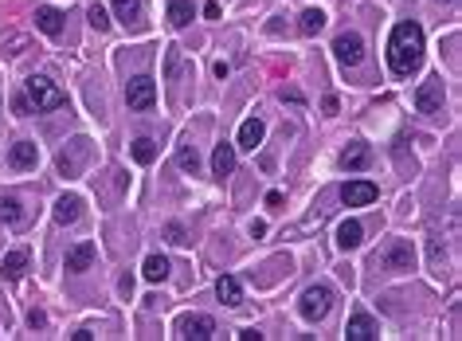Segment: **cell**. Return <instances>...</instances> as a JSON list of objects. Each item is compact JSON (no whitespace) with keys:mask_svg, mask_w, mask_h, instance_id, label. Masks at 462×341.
Masks as SVG:
<instances>
[{"mask_svg":"<svg viewBox=\"0 0 462 341\" xmlns=\"http://www.w3.org/2000/svg\"><path fill=\"white\" fill-rule=\"evenodd\" d=\"M333 306V291L329 286H305L302 291V302H298V310H302L305 321H322Z\"/></svg>","mask_w":462,"mask_h":341,"instance_id":"cell-3","label":"cell"},{"mask_svg":"<svg viewBox=\"0 0 462 341\" xmlns=\"http://www.w3.org/2000/svg\"><path fill=\"white\" fill-rule=\"evenodd\" d=\"M263 133H266V126L259 118H247L243 126H239V150H247V153H255L259 145H263Z\"/></svg>","mask_w":462,"mask_h":341,"instance_id":"cell-13","label":"cell"},{"mask_svg":"<svg viewBox=\"0 0 462 341\" xmlns=\"http://www.w3.org/2000/svg\"><path fill=\"white\" fill-rule=\"evenodd\" d=\"M8 161H12V169H36V165H40L36 141H16V145L8 150Z\"/></svg>","mask_w":462,"mask_h":341,"instance_id":"cell-12","label":"cell"},{"mask_svg":"<svg viewBox=\"0 0 462 341\" xmlns=\"http://www.w3.org/2000/svg\"><path fill=\"white\" fill-rule=\"evenodd\" d=\"M380 263L388 267V271H412L415 267V251L407 240H392L388 243V251L380 255Z\"/></svg>","mask_w":462,"mask_h":341,"instance_id":"cell-7","label":"cell"},{"mask_svg":"<svg viewBox=\"0 0 462 341\" xmlns=\"http://www.w3.org/2000/svg\"><path fill=\"white\" fill-rule=\"evenodd\" d=\"M376 196H380V189L373 181H345V189H341V201L349 208H368Z\"/></svg>","mask_w":462,"mask_h":341,"instance_id":"cell-8","label":"cell"},{"mask_svg":"<svg viewBox=\"0 0 462 341\" xmlns=\"http://www.w3.org/2000/svg\"><path fill=\"white\" fill-rule=\"evenodd\" d=\"M368 161H373V150H368L364 141H353V145L341 153V165H345V169H364Z\"/></svg>","mask_w":462,"mask_h":341,"instance_id":"cell-17","label":"cell"},{"mask_svg":"<svg viewBox=\"0 0 462 341\" xmlns=\"http://www.w3.org/2000/svg\"><path fill=\"white\" fill-rule=\"evenodd\" d=\"M278 99H282V102H294V106H302V91H286V87H282V91H278Z\"/></svg>","mask_w":462,"mask_h":341,"instance_id":"cell-30","label":"cell"},{"mask_svg":"<svg viewBox=\"0 0 462 341\" xmlns=\"http://www.w3.org/2000/svg\"><path fill=\"white\" fill-rule=\"evenodd\" d=\"M24 271H28V251H24V247L8 251V255H4V263H0V275H4L8 282H16Z\"/></svg>","mask_w":462,"mask_h":341,"instance_id":"cell-14","label":"cell"},{"mask_svg":"<svg viewBox=\"0 0 462 341\" xmlns=\"http://www.w3.org/2000/svg\"><path fill=\"white\" fill-rule=\"evenodd\" d=\"M439 4H451V0H439Z\"/></svg>","mask_w":462,"mask_h":341,"instance_id":"cell-38","label":"cell"},{"mask_svg":"<svg viewBox=\"0 0 462 341\" xmlns=\"http://www.w3.org/2000/svg\"><path fill=\"white\" fill-rule=\"evenodd\" d=\"M415 110L419 114H439L442 110V82L439 79H427L415 91Z\"/></svg>","mask_w":462,"mask_h":341,"instance_id":"cell-10","label":"cell"},{"mask_svg":"<svg viewBox=\"0 0 462 341\" xmlns=\"http://www.w3.org/2000/svg\"><path fill=\"white\" fill-rule=\"evenodd\" d=\"M126 102H129V110H149V106L157 102V82L149 79V75L129 79L126 82Z\"/></svg>","mask_w":462,"mask_h":341,"instance_id":"cell-4","label":"cell"},{"mask_svg":"<svg viewBox=\"0 0 462 341\" xmlns=\"http://www.w3.org/2000/svg\"><path fill=\"white\" fill-rule=\"evenodd\" d=\"M216 298L224 302V306H239V302H243V286H239L236 275H224V279L216 282Z\"/></svg>","mask_w":462,"mask_h":341,"instance_id":"cell-15","label":"cell"},{"mask_svg":"<svg viewBox=\"0 0 462 341\" xmlns=\"http://www.w3.org/2000/svg\"><path fill=\"white\" fill-rule=\"evenodd\" d=\"M165 240H168V243H177V247H185V243H188L185 224H168V228H165Z\"/></svg>","mask_w":462,"mask_h":341,"instance_id":"cell-29","label":"cell"},{"mask_svg":"<svg viewBox=\"0 0 462 341\" xmlns=\"http://www.w3.org/2000/svg\"><path fill=\"white\" fill-rule=\"evenodd\" d=\"M90 338H94L90 330H75V333H71V341H90Z\"/></svg>","mask_w":462,"mask_h":341,"instance_id":"cell-37","label":"cell"},{"mask_svg":"<svg viewBox=\"0 0 462 341\" xmlns=\"http://www.w3.org/2000/svg\"><path fill=\"white\" fill-rule=\"evenodd\" d=\"M90 263H94V243H90V240H82V243H75V247L67 251L63 267L79 275V271H90Z\"/></svg>","mask_w":462,"mask_h":341,"instance_id":"cell-11","label":"cell"},{"mask_svg":"<svg viewBox=\"0 0 462 341\" xmlns=\"http://www.w3.org/2000/svg\"><path fill=\"white\" fill-rule=\"evenodd\" d=\"M322 110H325V114H333V110H337V94H325V102H322Z\"/></svg>","mask_w":462,"mask_h":341,"instance_id":"cell-34","label":"cell"},{"mask_svg":"<svg viewBox=\"0 0 462 341\" xmlns=\"http://www.w3.org/2000/svg\"><path fill=\"white\" fill-rule=\"evenodd\" d=\"M322 28H325V12L322 8H305L302 20H298V31H302V36H317Z\"/></svg>","mask_w":462,"mask_h":341,"instance_id":"cell-24","label":"cell"},{"mask_svg":"<svg viewBox=\"0 0 462 341\" xmlns=\"http://www.w3.org/2000/svg\"><path fill=\"white\" fill-rule=\"evenodd\" d=\"M251 235H266V224L263 220H251Z\"/></svg>","mask_w":462,"mask_h":341,"instance_id":"cell-36","label":"cell"},{"mask_svg":"<svg viewBox=\"0 0 462 341\" xmlns=\"http://www.w3.org/2000/svg\"><path fill=\"white\" fill-rule=\"evenodd\" d=\"M364 243V228L356 220H345L341 228H337V247L341 251H353V247H361Z\"/></svg>","mask_w":462,"mask_h":341,"instance_id":"cell-16","label":"cell"},{"mask_svg":"<svg viewBox=\"0 0 462 341\" xmlns=\"http://www.w3.org/2000/svg\"><path fill=\"white\" fill-rule=\"evenodd\" d=\"M177 165H180L185 173H196V169H200L196 150H192V145H177Z\"/></svg>","mask_w":462,"mask_h":341,"instance_id":"cell-27","label":"cell"},{"mask_svg":"<svg viewBox=\"0 0 462 341\" xmlns=\"http://www.w3.org/2000/svg\"><path fill=\"white\" fill-rule=\"evenodd\" d=\"M423 63V28L415 20H400L388 40V67L396 75H412Z\"/></svg>","mask_w":462,"mask_h":341,"instance_id":"cell-1","label":"cell"},{"mask_svg":"<svg viewBox=\"0 0 462 341\" xmlns=\"http://www.w3.org/2000/svg\"><path fill=\"white\" fill-rule=\"evenodd\" d=\"M87 20H90V28H99V31H110V12L102 8V4H94V8L87 12Z\"/></svg>","mask_w":462,"mask_h":341,"instance_id":"cell-28","label":"cell"},{"mask_svg":"<svg viewBox=\"0 0 462 341\" xmlns=\"http://www.w3.org/2000/svg\"><path fill=\"white\" fill-rule=\"evenodd\" d=\"M231 169H236V145H216V153H212V173H216V177H227Z\"/></svg>","mask_w":462,"mask_h":341,"instance_id":"cell-19","label":"cell"},{"mask_svg":"<svg viewBox=\"0 0 462 341\" xmlns=\"http://www.w3.org/2000/svg\"><path fill=\"white\" fill-rule=\"evenodd\" d=\"M114 16H118L126 28H138L141 24V0H114Z\"/></svg>","mask_w":462,"mask_h":341,"instance_id":"cell-18","label":"cell"},{"mask_svg":"<svg viewBox=\"0 0 462 341\" xmlns=\"http://www.w3.org/2000/svg\"><path fill=\"white\" fill-rule=\"evenodd\" d=\"M82 216V201L79 196H59V204H55V220L59 224H75Z\"/></svg>","mask_w":462,"mask_h":341,"instance_id":"cell-21","label":"cell"},{"mask_svg":"<svg viewBox=\"0 0 462 341\" xmlns=\"http://www.w3.org/2000/svg\"><path fill=\"white\" fill-rule=\"evenodd\" d=\"M43 321H48V318H43V310H31L28 314V326H31V330H40Z\"/></svg>","mask_w":462,"mask_h":341,"instance_id":"cell-31","label":"cell"},{"mask_svg":"<svg viewBox=\"0 0 462 341\" xmlns=\"http://www.w3.org/2000/svg\"><path fill=\"white\" fill-rule=\"evenodd\" d=\"M236 338H239V341H263V333H259V330H239Z\"/></svg>","mask_w":462,"mask_h":341,"instance_id":"cell-32","label":"cell"},{"mask_svg":"<svg viewBox=\"0 0 462 341\" xmlns=\"http://www.w3.org/2000/svg\"><path fill=\"white\" fill-rule=\"evenodd\" d=\"M177 333L188 341H208L216 333V321L208 318V314H185V318L177 321Z\"/></svg>","mask_w":462,"mask_h":341,"instance_id":"cell-6","label":"cell"},{"mask_svg":"<svg viewBox=\"0 0 462 341\" xmlns=\"http://www.w3.org/2000/svg\"><path fill=\"white\" fill-rule=\"evenodd\" d=\"M36 28H40L43 36H59V31H63V16L55 8H36Z\"/></svg>","mask_w":462,"mask_h":341,"instance_id":"cell-20","label":"cell"},{"mask_svg":"<svg viewBox=\"0 0 462 341\" xmlns=\"http://www.w3.org/2000/svg\"><path fill=\"white\" fill-rule=\"evenodd\" d=\"M168 24L173 28H188L192 24V0H168Z\"/></svg>","mask_w":462,"mask_h":341,"instance_id":"cell-22","label":"cell"},{"mask_svg":"<svg viewBox=\"0 0 462 341\" xmlns=\"http://www.w3.org/2000/svg\"><path fill=\"white\" fill-rule=\"evenodd\" d=\"M141 275H145L149 282H165L168 279V259L165 255H149L145 267H141Z\"/></svg>","mask_w":462,"mask_h":341,"instance_id":"cell-23","label":"cell"},{"mask_svg":"<svg viewBox=\"0 0 462 341\" xmlns=\"http://www.w3.org/2000/svg\"><path fill=\"white\" fill-rule=\"evenodd\" d=\"M129 153H133L138 165H153V161H157V145H153V138H138L133 145H129Z\"/></svg>","mask_w":462,"mask_h":341,"instance_id":"cell-26","label":"cell"},{"mask_svg":"<svg viewBox=\"0 0 462 341\" xmlns=\"http://www.w3.org/2000/svg\"><path fill=\"white\" fill-rule=\"evenodd\" d=\"M333 55L341 67H356V63L364 59V40L356 36V31H341L333 40Z\"/></svg>","mask_w":462,"mask_h":341,"instance_id":"cell-5","label":"cell"},{"mask_svg":"<svg viewBox=\"0 0 462 341\" xmlns=\"http://www.w3.org/2000/svg\"><path fill=\"white\" fill-rule=\"evenodd\" d=\"M212 71H216V79H227V75H231V67H227L224 59H219V63H216V67H212Z\"/></svg>","mask_w":462,"mask_h":341,"instance_id":"cell-35","label":"cell"},{"mask_svg":"<svg viewBox=\"0 0 462 341\" xmlns=\"http://www.w3.org/2000/svg\"><path fill=\"white\" fill-rule=\"evenodd\" d=\"M204 16H208V20H216V16H219V4H216V0H208V4H204Z\"/></svg>","mask_w":462,"mask_h":341,"instance_id":"cell-33","label":"cell"},{"mask_svg":"<svg viewBox=\"0 0 462 341\" xmlns=\"http://www.w3.org/2000/svg\"><path fill=\"white\" fill-rule=\"evenodd\" d=\"M345 338H349V341H376V338H380V326H376L373 314L356 310L353 318H349V326H345Z\"/></svg>","mask_w":462,"mask_h":341,"instance_id":"cell-9","label":"cell"},{"mask_svg":"<svg viewBox=\"0 0 462 341\" xmlns=\"http://www.w3.org/2000/svg\"><path fill=\"white\" fill-rule=\"evenodd\" d=\"M0 220L12 224V228H16V224H24V204L16 201V196H0Z\"/></svg>","mask_w":462,"mask_h":341,"instance_id":"cell-25","label":"cell"},{"mask_svg":"<svg viewBox=\"0 0 462 341\" xmlns=\"http://www.w3.org/2000/svg\"><path fill=\"white\" fill-rule=\"evenodd\" d=\"M24 102H28V114L36 110H59V106H67V94L55 87L51 79H43V75H31L28 82H24Z\"/></svg>","mask_w":462,"mask_h":341,"instance_id":"cell-2","label":"cell"}]
</instances>
